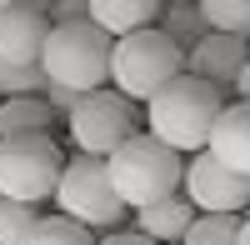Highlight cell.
Segmentation results:
<instances>
[{"mask_svg":"<svg viewBox=\"0 0 250 245\" xmlns=\"http://www.w3.org/2000/svg\"><path fill=\"white\" fill-rule=\"evenodd\" d=\"M185 195L205 215H245L250 210V175L220 165L210 150L185 160Z\"/></svg>","mask_w":250,"mask_h":245,"instance_id":"obj_8","label":"cell"},{"mask_svg":"<svg viewBox=\"0 0 250 245\" xmlns=\"http://www.w3.org/2000/svg\"><path fill=\"white\" fill-rule=\"evenodd\" d=\"M60 170H65V160L50 135H0V195L45 205V200H55Z\"/></svg>","mask_w":250,"mask_h":245,"instance_id":"obj_6","label":"cell"},{"mask_svg":"<svg viewBox=\"0 0 250 245\" xmlns=\"http://www.w3.org/2000/svg\"><path fill=\"white\" fill-rule=\"evenodd\" d=\"M60 110L45 95H10L0 100V135H50Z\"/></svg>","mask_w":250,"mask_h":245,"instance_id":"obj_14","label":"cell"},{"mask_svg":"<svg viewBox=\"0 0 250 245\" xmlns=\"http://www.w3.org/2000/svg\"><path fill=\"white\" fill-rule=\"evenodd\" d=\"M235 95L250 100V60H245V70H240V80H235Z\"/></svg>","mask_w":250,"mask_h":245,"instance_id":"obj_22","label":"cell"},{"mask_svg":"<svg viewBox=\"0 0 250 245\" xmlns=\"http://www.w3.org/2000/svg\"><path fill=\"white\" fill-rule=\"evenodd\" d=\"M100 245H160V240H150L145 230H135V225H130V230H110Z\"/></svg>","mask_w":250,"mask_h":245,"instance_id":"obj_21","label":"cell"},{"mask_svg":"<svg viewBox=\"0 0 250 245\" xmlns=\"http://www.w3.org/2000/svg\"><path fill=\"white\" fill-rule=\"evenodd\" d=\"M50 75L40 60H0V100L10 95H45Z\"/></svg>","mask_w":250,"mask_h":245,"instance_id":"obj_16","label":"cell"},{"mask_svg":"<svg viewBox=\"0 0 250 245\" xmlns=\"http://www.w3.org/2000/svg\"><path fill=\"white\" fill-rule=\"evenodd\" d=\"M50 10L45 5H10L0 10V60H40L50 40Z\"/></svg>","mask_w":250,"mask_h":245,"instance_id":"obj_10","label":"cell"},{"mask_svg":"<svg viewBox=\"0 0 250 245\" xmlns=\"http://www.w3.org/2000/svg\"><path fill=\"white\" fill-rule=\"evenodd\" d=\"M65 130H70L80 155H110L140 130V110L115 85H100V90H85L75 100V110L65 115Z\"/></svg>","mask_w":250,"mask_h":245,"instance_id":"obj_7","label":"cell"},{"mask_svg":"<svg viewBox=\"0 0 250 245\" xmlns=\"http://www.w3.org/2000/svg\"><path fill=\"white\" fill-rule=\"evenodd\" d=\"M35 225H40V210L35 205L0 195V245H30Z\"/></svg>","mask_w":250,"mask_h":245,"instance_id":"obj_18","label":"cell"},{"mask_svg":"<svg viewBox=\"0 0 250 245\" xmlns=\"http://www.w3.org/2000/svg\"><path fill=\"white\" fill-rule=\"evenodd\" d=\"M110 50H115V35L100 30L95 20H60V25H50L40 65H45L50 85H70L85 95L110 85Z\"/></svg>","mask_w":250,"mask_h":245,"instance_id":"obj_4","label":"cell"},{"mask_svg":"<svg viewBox=\"0 0 250 245\" xmlns=\"http://www.w3.org/2000/svg\"><path fill=\"white\" fill-rule=\"evenodd\" d=\"M30 245H100V235L90 225H80V220H70V215L55 210V215H40Z\"/></svg>","mask_w":250,"mask_h":245,"instance_id":"obj_17","label":"cell"},{"mask_svg":"<svg viewBox=\"0 0 250 245\" xmlns=\"http://www.w3.org/2000/svg\"><path fill=\"white\" fill-rule=\"evenodd\" d=\"M10 5H50V0H0V10H10Z\"/></svg>","mask_w":250,"mask_h":245,"instance_id":"obj_23","label":"cell"},{"mask_svg":"<svg viewBox=\"0 0 250 245\" xmlns=\"http://www.w3.org/2000/svg\"><path fill=\"white\" fill-rule=\"evenodd\" d=\"M250 60V35H225V30H205L190 50H185V70L210 80L215 90H235V80Z\"/></svg>","mask_w":250,"mask_h":245,"instance_id":"obj_9","label":"cell"},{"mask_svg":"<svg viewBox=\"0 0 250 245\" xmlns=\"http://www.w3.org/2000/svg\"><path fill=\"white\" fill-rule=\"evenodd\" d=\"M175 75H185V50H180L160 25L115 35V50H110V85H115L120 95H130L135 105H145L150 95H160Z\"/></svg>","mask_w":250,"mask_h":245,"instance_id":"obj_3","label":"cell"},{"mask_svg":"<svg viewBox=\"0 0 250 245\" xmlns=\"http://www.w3.org/2000/svg\"><path fill=\"white\" fill-rule=\"evenodd\" d=\"M240 245H250V215H240Z\"/></svg>","mask_w":250,"mask_h":245,"instance_id":"obj_24","label":"cell"},{"mask_svg":"<svg viewBox=\"0 0 250 245\" xmlns=\"http://www.w3.org/2000/svg\"><path fill=\"white\" fill-rule=\"evenodd\" d=\"M160 30L170 35L180 50H190V45H195V40H200L205 30H210V25H205V15H200V5H195V0H165Z\"/></svg>","mask_w":250,"mask_h":245,"instance_id":"obj_15","label":"cell"},{"mask_svg":"<svg viewBox=\"0 0 250 245\" xmlns=\"http://www.w3.org/2000/svg\"><path fill=\"white\" fill-rule=\"evenodd\" d=\"M160 15H165V0H90V20L110 35L160 25Z\"/></svg>","mask_w":250,"mask_h":245,"instance_id":"obj_13","label":"cell"},{"mask_svg":"<svg viewBox=\"0 0 250 245\" xmlns=\"http://www.w3.org/2000/svg\"><path fill=\"white\" fill-rule=\"evenodd\" d=\"M105 165H110V180L130 210L155 205V200L175 195L185 185V155L170 150L165 140H155L150 130H135L120 150L105 155Z\"/></svg>","mask_w":250,"mask_h":245,"instance_id":"obj_2","label":"cell"},{"mask_svg":"<svg viewBox=\"0 0 250 245\" xmlns=\"http://www.w3.org/2000/svg\"><path fill=\"white\" fill-rule=\"evenodd\" d=\"M220 110H225V90H215L210 80L185 70L160 95L145 100V130L180 155H200L210 145V130H215Z\"/></svg>","mask_w":250,"mask_h":245,"instance_id":"obj_1","label":"cell"},{"mask_svg":"<svg viewBox=\"0 0 250 245\" xmlns=\"http://www.w3.org/2000/svg\"><path fill=\"white\" fill-rule=\"evenodd\" d=\"M195 215H200V210L190 205V195L175 190V195L155 200V205H140V210H135V230H145V235L160 240V245H180Z\"/></svg>","mask_w":250,"mask_h":245,"instance_id":"obj_12","label":"cell"},{"mask_svg":"<svg viewBox=\"0 0 250 245\" xmlns=\"http://www.w3.org/2000/svg\"><path fill=\"white\" fill-rule=\"evenodd\" d=\"M180 245H240V215H195Z\"/></svg>","mask_w":250,"mask_h":245,"instance_id":"obj_19","label":"cell"},{"mask_svg":"<svg viewBox=\"0 0 250 245\" xmlns=\"http://www.w3.org/2000/svg\"><path fill=\"white\" fill-rule=\"evenodd\" d=\"M205 25L225 35H250V0H195Z\"/></svg>","mask_w":250,"mask_h":245,"instance_id":"obj_20","label":"cell"},{"mask_svg":"<svg viewBox=\"0 0 250 245\" xmlns=\"http://www.w3.org/2000/svg\"><path fill=\"white\" fill-rule=\"evenodd\" d=\"M210 150L220 165H230L240 175H250V100H230V105L220 110L215 130H210Z\"/></svg>","mask_w":250,"mask_h":245,"instance_id":"obj_11","label":"cell"},{"mask_svg":"<svg viewBox=\"0 0 250 245\" xmlns=\"http://www.w3.org/2000/svg\"><path fill=\"white\" fill-rule=\"evenodd\" d=\"M55 205H60V215H70V220H80V225H90V230H120L125 210H130L120 200L115 180H110L105 155H75V160H65L60 185H55Z\"/></svg>","mask_w":250,"mask_h":245,"instance_id":"obj_5","label":"cell"}]
</instances>
